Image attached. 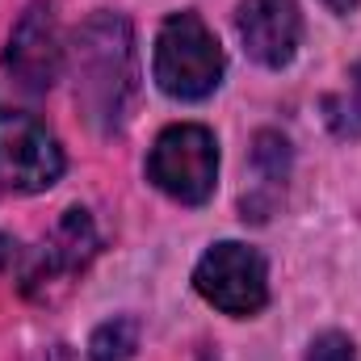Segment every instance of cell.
<instances>
[{
	"label": "cell",
	"mask_w": 361,
	"mask_h": 361,
	"mask_svg": "<svg viewBox=\"0 0 361 361\" xmlns=\"http://www.w3.org/2000/svg\"><path fill=\"white\" fill-rule=\"evenodd\" d=\"M223 68H227L223 47L197 13H177L160 25L152 72H156V85L169 97H177V101L210 97L223 85Z\"/></svg>",
	"instance_id": "obj_2"
},
{
	"label": "cell",
	"mask_w": 361,
	"mask_h": 361,
	"mask_svg": "<svg viewBox=\"0 0 361 361\" xmlns=\"http://www.w3.org/2000/svg\"><path fill=\"white\" fill-rule=\"evenodd\" d=\"M4 72L30 97L55 89V80L63 72V38H59L55 8L47 0H34L17 17V25L8 34V47H4Z\"/></svg>",
	"instance_id": "obj_6"
},
{
	"label": "cell",
	"mask_w": 361,
	"mask_h": 361,
	"mask_svg": "<svg viewBox=\"0 0 361 361\" xmlns=\"http://www.w3.org/2000/svg\"><path fill=\"white\" fill-rule=\"evenodd\" d=\"M324 4H328L332 13H353V8H357V0H324Z\"/></svg>",
	"instance_id": "obj_13"
},
{
	"label": "cell",
	"mask_w": 361,
	"mask_h": 361,
	"mask_svg": "<svg viewBox=\"0 0 361 361\" xmlns=\"http://www.w3.org/2000/svg\"><path fill=\"white\" fill-rule=\"evenodd\" d=\"M92 252H97V227H92L89 210H80V206L63 210L59 227L34 248L30 265L21 273V290H25V294H38L42 286L80 273L92 261Z\"/></svg>",
	"instance_id": "obj_7"
},
{
	"label": "cell",
	"mask_w": 361,
	"mask_h": 361,
	"mask_svg": "<svg viewBox=\"0 0 361 361\" xmlns=\"http://www.w3.org/2000/svg\"><path fill=\"white\" fill-rule=\"evenodd\" d=\"M139 349V324L135 319H109L92 332L89 341V357L92 361H130Z\"/></svg>",
	"instance_id": "obj_9"
},
{
	"label": "cell",
	"mask_w": 361,
	"mask_h": 361,
	"mask_svg": "<svg viewBox=\"0 0 361 361\" xmlns=\"http://www.w3.org/2000/svg\"><path fill=\"white\" fill-rule=\"evenodd\" d=\"M252 160H257L265 180H286V173H290V143L281 135H273V130H261L257 147H252Z\"/></svg>",
	"instance_id": "obj_10"
},
{
	"label": "cell",
	"mask_w": 361,
	"mask_h": 361,
	"mask_svg": "<svg viewBox=\"0 0 361 361\" xmlns=\"http://www.w3.org/2000/svg\"><path fill=\"white\" fill-rule=\"evenodd\" d=\"M328 105H332V109H345V114H349L345 135H357V130H361V63L353 68V97H345V101L328 97Z\"/></svg>",
	"instance_id": "obj_12"
},
{
	"label": "cell",
	"mask_w": 361,
	"mask_h": 361,
	"mask_svg": "<svg viewBox=\"0 0 361 361\" xmlns=\"http://www.w3.org/2000/svg\"><path fill=\"white\" fill-rule=\"evenodd\" d=\"M76 105L92 130L109 135L126 122L135 97V34L122 13H92L72 42Z\"/></svg>",
	"instance_id": "obj_1"
},
{
	"label": "cell",
	"mask_w": 361,
	"mask_h": 361,
	"mask_svg": "<svg viewBox=\"0 0 361 361\" xmlns=\"http://www.w3.org/2000/svg\"><path fill=\"white\" fill-rule=\"evenodd\" d=\"M193 286L197 294L223 311V315H235V319H248L257 315L265 302H269V273H265V257L248 244H235V240H223L214 244L197 269H193Z\"/></svg>",
	"instance_id": "obj_4"
},
{
	"label": "cell",
	"mask_w": 361,
	"mask_h": 361,
	"mask_svg": "<svg viewBox=\"0 0 361 361\" xmlns=\"http://www.w3.org/2000/svg\"><path fill=\"white\" fill-rule=\"evenodd\" d=\"M307 361H353V341L345 332H324L311 341Z\"/></svg>",
	"instance_id": "obj_11"
},
{
	"label": "cell",
	"mask_w": 361,
	"mask_h": 361,
	"mask_svg": "<svg viewBox=\"0 0 361 361\" xmlns=\"http://www.w3.org/2000/svg\"><path fill=\"white\" fill-rule=\"evenodd\" d=\"M147 180L177 197L185 206H202L210 202L214 185H219V143L206 126L197 122H180V126H169L152 156H147Z\"/></svg>",
	"instance_id": "obj_3"
},
{
	"label": "cell",
	"mask_w": 361,
	"mask_h": 361,
	"mask_svg": "<svg viewBox=\"0 0 361 361\" xmlns=\"http://www.w3.org/2000/svg\"><path fill=\"white\" fill-rule=\"evenodd\" d=\"M8 261H13V240H8V235H0V269H4Z\"/></svg>",
	"instance_id": "obj_14"
},
{
	"label": "cell",
	"mask_w": 361,
	"mask_h": 361,
	"mask_svg": "<svg viewBox=\"0 0 361 361\" xmlns=\"http://www.w3.org/2000/svg\"><path fill=\"white\" fill-rule=\"evenodd\" d=\"M63 177V147L21 109H0V185L13 193H42Z\"/></svg>",
	"instance_id": "obj_5"
},
{
	"label": "cell",
	"mask_w": 361,
	"mask_h": 361,
	"mask_svg": "<svg viewBox=\"0 0 361 361\" xmlns=\"http://www.w3.org/2000/svg\"><path fill=\"white\" fill-rule=\"evenodd\" d=\"M202 361H219V357H214V353H202Z\"/></svg>",
	"instance_id": "obj_15"
},
{
	"label": "cell",
	"mask_w": 361,
	"mask_h": 361,
	"mask_svg": "<svg viewBox=\"0 0 361 361\" xmlns=\"http://www.w3.org/2000/svg\"><path fill=\"white\" fill-rule=\"evenodd\" d=\"M235 30L244 51L261 68H286L298 55L302 13L294 0H244L235 13Z\"/></svg>",
	"instance_id": "obj_8"
}]
</instances>
